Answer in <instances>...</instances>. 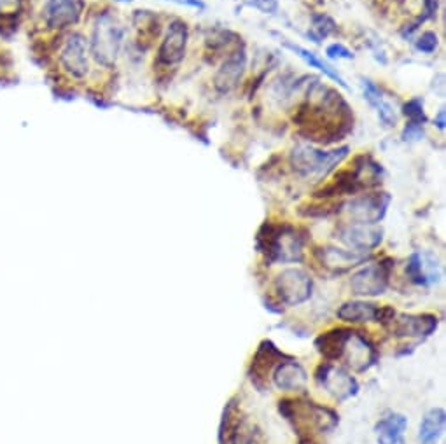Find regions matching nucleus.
<instances>
[{"instance_id":"obj_1","label":"nucleus","mask_w":446,"mask_h":444,"mask_svg":"<svg viewBox=\"0 0 446 444\" xmlns=\"http://www.w3.org/2000/svg\"><path fill=\"white\" fill-rule=\"evenodd\" d=\"M278 411L294 428L300 444H319L317 434L335 430L340 423V416L335 410L308 399H282L278 403Z\"/></svg>"},{"instance_id":"obj_2","label":"nucleus","mask_w":446,"mask_h":444,"mask_svg":"<svg viewBox=\"0 0 446 444\" xmlns=\"http://www.w3.org/2000/svg\"><path fill=\"white\" fill-rule=\"evenodd\" d=\"M255 248L270 264L300 263L305 256V236L293 224L266 221L255 236Z\"/></svg>"},{"instance_id":"obj_3","label":"nucleus","mask_w":446,"mask_h":444,"mask_svg":"<svg viewBox=\"0 0 446 444\" xmlns=\"http://www.w3.org/2000/svg\"><path fill=\"white\" fill-rule=\"evenodd\" d=\"M348 147H340L335 151H320L312 146H301L294 147L293 154H290V163L293 168L305 178H317L320 181L322 177L333 171L336 166L347 158Z\"/></svg>"},{"instance_id":"obj_4","label":"nucleus","mask_w":446,"mask_h":444,"mask_svg":"<svg viewBox=\"0 0 446 444\" xmlns=\"http://www.w3.org/2000/svg\"><path fill=\"white\" fill-rule=\"evenodd\" d=\"M123 35H125V30L116 16L108 13L100 14L93 26L91 35V51L98 64L106 65V67L114 65L119 49H121Z\"/></svg>"},{"instance_id":"obj_5","label":"nucleus","mask_w":446,"mask_h":444,"mask_svg":"<svg viewBox=\"0 0 446 444\" xmlns=\"http://www.w3.org/2000/svg\"><path fill=\"white\" fill-rule=\"evenodd\" d=\"M315 381L319 387L336 400H347L359 392V381L341 365H335L333 362H322L315 371Z\"/></svg>"},{"instance_id":"obj_6","label":"nucleus","mask_w":446,"mask_h":444,"mask_svg":"<svg viewBox=\"0 0 446 444\" xmlns=\"http://www.w3.org/2000/svg\"><path fill=\"white\" fill-rule=\"evenodd\" d=\"M313 291V282L303 270L289 268L275 278V292L280 305L298 306L308 301Z\"/></svg>"},{"instance_id":"obj_7","label":"nucleus","mask_w":446,"mask_h":444,"mask_svg":"<svg viewBox=\"0 0 446 444\" xmlns=\"http://www.w3.org/2000/svg\"><path fill=\"white\" fill-rule=\"evenodd\" d=\"M392 259H383L380 263L368 264L354 273L350 280V287L355 296L363 298H375L383 294L389 287L390 270H392Z\"/></svg>"},{"instance_id":"obj_8","label":"nucleus","mask_w":446,"mask_h":444,"mask_svg":"<svg viewBox=\"0 0 446 444\" xmlns=\"http://www.w3.org/2000/svg\"><path fill=\"white\" fill-rule=\"evenodd\" d=\"M285 359H289V355H285L273 341L265 340L259 343L249 365V380L252 381V385L258 387L259 390H265L275 368Z\"/></svg>"},{"instance_id":"obj_9","label":"nucleus","mask_w":446,"mask_h":444,"mask_svg":"<svg viewBox=\"0 0 446 444\" xmlns=\"http://www.w3.org/2000/svg\"><path fill=\"white\" fill-rule=\"evenodd\" d=\"M390 196L387 193H371L363 196L352 198L343 205V212L347 213L348 222L359 224H376L385 217L389 208Z\"/></svg>"},{"instance_id":"obj_10","label":"nucleus","mask_w":446,"mask_h":444,"mask_svg":"<svg viewBox=\"0 0 446 444\" xmlns=\"http://www.w3.org/2000/svg\"><path fill=\"white\" fill-rule=\"evenodd\" d=\"M382 229L375 224H359V222H345L336 229V238L347 245L350 251L366 252L373 251L383 240Z\"/></svg>"},{"instance_id":"obj_11","label":"nucleus","mask_w":446,"mask_h":444,"mask_svg":"<svg viewBox=\"0 0 446 444\" xmlns=\"http://www.w3.org/2000/svg\"><path fill=\"white\" fill-rule=\"evenodd\" d=\"M343 359L350 368H354L357 373H364L371 369L378 362V350L373 345V341L360 331L352 329L350 338H348L347 346H345Z\"/></svg>"},{"instance_id":"obj_12","label":"nucleus","mask_w":446,"mask_h":444,"mask_svg":"<svg viewBox=\"0 0 446 444\" xmlns=\"http://www.w3.org/2000/svg\"><path fill=\"white\" fill-rule=\"evenodd\" d=\"M437 324H440V321H437L436 315L395 313L387 327H390L395 338H418V340H424V338H429L430 334H434V331L437 329Z\"/></svg>"},{"instance_id":"obj_13","label":"nucleus","mask_w":446,"mask_h":444,"mask_svg":"<svg viewBox=\"0 0 446 444\" xmlns=\"http://www.w3.org/2000/svg\"><path fill=\"white\" fill-rule=\"evenodd\" d=\"M188 25L181 19H173L168 25L165 39H163L158 60L163 65H177L184 60L186 48H188Z\"/></svg>"},{"instance_id":"obj_14","label":"nucleus","mask_w":446,"mask_h":444,"mask_svg":"<svg viewBox=\"0 0 446 444\" xmlns=\"http://www.w3.org/2000/svg\"><path fill=\"white\" fill-rule=\"evenodd\" d=\"M83 0H48L44 7V18L51 29L72 26L83 16Z\"/></svg>"},{"instance_id":"obj_15","label":"nucleus","mask_w":446,"mask_h":444,"mask_svg":"<svg viewBox=\"0 0 446 444\" xmlns=\"http://www.w3.org/2000/svg\"><path fill=\"white\" fill-rule=\"evenodd\" d=\"M88 42L81 34H72L65 42L61 49L60 61L64 69L77 79L84 77L88 74V56H86Z\"/></svg>"},{"instance_id":"obj_16","label":"nucleus","mask_w":446,"mask_h":444,"mask_svg":"<svg viewBox=\"0 0 446 444\" xmlns=\"http://www.w3.org/2000/svg\"><path fill=\"white\" fill-rule=\"evenodd\" d=\"M271 380L277 385V388L284 392H301L306 388L308 383V375H306L305 368L296 359L289 357V359L282 360L280 364L275 368Z\"/></svg>"},{"instance_id":"obj_17","label":"nucleus","mask_w":446,"mask_h":444,"mask_svg":"<svg viewBox=\"0 0 446 444\" xmlns=\"http://www.w3.org/2000/svg\"><path fill=\"white\" fill-rule=\"evenodd\" d=\"M247 67V54L245 49H236L233 51L226 60L223 61L221 69L216 74V88L221 93H230L238 86L240 79H242L243 72Z\"/></svg>"},{"instance_id":"obj_18","label":"nucleus","mask_w":446,"mask_h":444,"mask_svg":"<svg viewBox=\"0 0 446 444\" xmlns=\"http://www.w3.org/2000/svg\"><path fill=\"white\" fill-rule=\"evenodd\" d=\"M350 334L352 329H347V327H335V329L325 331L315 340L317 352L328 362L341 360Z\"/></svg>"},{"instance_id":"obj_19","label":"nucleus","mask_w":446,"mask_h":444,"mask_svg":"<svg viewBox=\"0 0 446 444\" xmlns=\"http://www.w3.org/2000/svg\"><path fill=\"white\" fill-rule=\"evenodd\" d=\"M317 257L320 259L322 266L329 268L333 271H347L350 268L357 266V264L366 263L368 256L363 252L355 251H345V248L336 247H324L317 252Z\"/></svg>"},{"instance_id":"obj_20","label":"nucleus","mask_w":446,"mask_h":444,"mask_svg":"<svg viewBox=\"0 0 446 444\" xmlns=\"http://www.w3.org/2000/svg\"><path fill=\"white\" fill-rule=\"evenodd\" d=\"M406 273L410 280L417 286H430V283L440 280V268L432 257H425L418 252L410 256L408 264H406Z\"/></svg>"},{"instance_id":"obj_21","label":"nucleus","mask_w":446,"mask_h":444,"mask_svg":"<svg viewBox=\"0 0 446 444\" xmlns=\"http://www.w3.org/2000/svg\"><path fill=\"white\" fill-rule=\"evenodd\" d=\"M408 418L399 413H390L376 423V439L378 444H405V430Z\"/></svg>"},{"instance_id":"obj_22","label":"nucleus","mask_w":446,"mask_h":444,"mask_svg":"<svg viewBox=\"0 0 446 444\" xmlns=\"http://www.w3.org/2000/svg\"><path fill=\"white\" fill-rule=\"evenodd\" d=\"M380 306L368 301H348L341 305L336 311V317L348 324H366V322H378Z\"/></svg>"},{"instance_id":"obj_23","label":"nucleus","mask_w":446,"mask_h":444,"mask_svg":"<svg viewBox=\"0 0 446 444\" xmlns=\"http://www.w3.org/2000/svg\"><path fill=\"white\" fill-rule=\"evenodd\" d=\"M363 88H364V96H366L368 102H370L371 107H373L376 111V114H378V119L382 121L383 126H387V128L394 126L395 121H397V118H395V112H394L392 105L387 102L385 96H383V93L380 91L378 86H376L375 83H371V81L364 79Z\"/></svg>"},{"instance_id":"obj_24","label":"nucleus","mask_w":446,"mask_h":444,"mask_svg":"<svg viewBox=\"0 0 446 444\" xmlns=\"http://www.w3.org/2000/svg\"><path fill=\"white\" fill-rule=\"evenodd\" d=\"M243 425L242 411H240L238 400L231 399L228 400L226 408L223 411V418H221L219 425V444H230L233 435L240 430Z\"/></svg>"},{"instance_id":"obj_25","label":"nucleus","mask_w":446,"mask_h":444,"mask_svg":"<svg viewBox=\"0 0 446 444\" xmlns=\"http://www.w3.org/2000/svg\"><path fill=\"white\" fill-rule=\"evenodd\" d=\"M445 410L436 408L430 410L427 415L424 416L420 423V432H418V443L420 444H437L441 434L445 428Z\"/></svg>"},{"instance_id":"obj_26","label":"nucleus","mask_w":446,"mask_h":444,"mask_svg":"<svg viewBox=\"0 0 446 444\" xmlns=\"http://www.w3.org/2000/svg\"><path fill=\"white\" fill-rule=\"evenodd\" d=\"M284 46H285L287 49H290V51H293V53H296L298 56H300L306 65H310V67H312V69H317V70H319V72L324 74V76H328L329 79L336 81V83H338L340 86H343V88H348V84L345 83L343 77H341L340 74L336 72V70H333L331 67H329L328 64H324V61L319 60V58H317V54H313L312 51H308V49L301 48V46L293 44V42L285 41V39H284Z\"/></svg>"},{"instance_id":"obj_27","label":"nucleus","mask_w":446,"mask_h":444,"mask_svg":"<svg viewBox=\"0 0 446 444\" xmlns=\"http://www.w3.org/2000/svg\"><path fill=\"white\" fill-rule=\"evenodd\" d=\"M402 112H405L406 118L410 119V123L424 124L425 121H427V118H425V112H424V100L422 99H411L410 102L405 104Z\"/></svg>"},{"instance_id":"obj_28","label":"nucleus","mask_w":446,"mask_h":444,"mask_svg":"<svg viewBox=\"0 0 446 444\" xmlns=\"http://www.w3.org/2000/svg\"><path fill=\"white\" fill-rule=\"evenodd\" d=\"M335 29H336L335 21H333L329 16H324V14H317V16H313V30L319 34V37L317 39L328 37L329 34L335 32Z\"/></svg>"},{"instance_id":"obj_29","label":"nucleus","mask_w":446,"mask_h":444,"mask_svg":"<svg viewBox=\"0 0 446 444\" xmlns=\"http://www.w3.org/2000/svg\"><path fill=\"white\" fill-rule=\"evenodd\" d=\"M437 44H440L437 35L434 32H425V34H422V37L417 41V49L425 54H430L436 51Z\"/></svg>"},{"instance_id":"obj_30","label":"nucleus","mask_w":446,"mask_h":444,"mask_svg":"<svg viewBox=\"0 0 446 444\" xmlns=\"http://www.w3.org/2000/svg\"><path fill=\"white\" fill-rule=\"evenodd\" d=\"M230 444H259V441L255 439L254 432H252L250 428H247L245 423H243V425L240 427V430L233 435Z\"/></svg>"},{"instance_id":"obj_31","label":"nucleus","mask_w":446,"mask_h":444,"mask_svg":"<svg viewBox=\"0 0 446 444\" xmlns=\"http://www.w3.org/2000/svg\"><path fill=\"white\" fill-rule=\"evenodd\" d=\"M424 137V124L408 123V126L402 131V138L405 140H420Z\"/></svg>"},{"instance_id":"obj_32","label":"nucleus","mask_w":446,"mask_h":444,"mask_svg":"<svg viewBox=\"0 0 446 444\" xmlns=\"http://www.w3.org/2000/svg\"><path fill=\"white\" fill-rule=\"evenodd\" d=\"M328 56L329 58H338V60H341V58H345V60H352V58H354V54H352L350 51H348L347 48H345V46H341V44H331L328 48Z\"/></svg>"},{"instance_id":"obj_33","label":"nucleus","mask_w":446,"mask_h":444,"mask_svg":"<svg viewBox=\"0 0 446 444\" xmlns=\"http://www.w3.org/2000/svg\"><path fill=\"white\" fill-rule=\"evenodd\" d=\"M250 4L263 13H275L277 11V0H250Z\"/></svg>"},{"instance_id":"obj_34","label":"nucleus","mask_w":446,"mask_h":444,"mask_svg":"<svg viewBox=\"0 0 446 444\" xmlns=\"http://www.w3.org/2000/svg\"><path fill=\"white\" fill-rule=\"evenodd\" d=\"M434 123L437 124V128H440V130H445V124H446V121H445V109H441L440 114H437V118H436V121H434Z\"/></svg>"},{"instance_id":"obj_35","label":"nucleus","mask_w":446,"mask_h":444,"mask_svg":"<svg viewBox=\"0 0 446 444\" xmlns=\"http://www.w3.org/2000/svg\"><path fill=\"white\" fill-rule=\"evenodd\" d=\"M19 0H0V9H7V7H16Z\"/></svg>"},{"instance_id":"obj_36","label":"nucleus","mask_w":446,"mask_h":444,"mask_svg":"<svg viewBox=\"0 0 446 444\" xmlns=\"http://www.w3.org/2000/svg\"><path fill=\"white\" fill-rule=\"evenodd\" d=\"M128 2H130V0H128Z\"/></svg>"}]
</instances>
